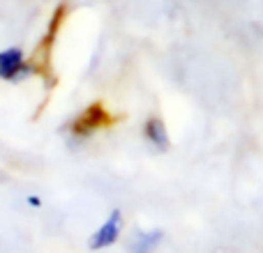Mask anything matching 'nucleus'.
I'll return each instance as SVG.
<instances>
[{
	"mask_svg": "<svg viewBox=\"0 0 263 253\" xmlns=\"http://www.w3.org/2000/svg\"><path fill=\"white\" fill-rule=\"evenodd\" d=\"M162 237H164V230H159V228L148 233H136L134 242H132V253H153L155 246L162 242Z\"/></svg>",
	"mask_w": 263,
	"mask_h": 253,
	"instance_id": "5",
	"label": "nucleus"
},
{
	"mask_svg": "<svg viewBox=\"0 0 263 253\" xmlns=\"http://www.w3.org/2000/svg\"><path fill=\"white\" fill-rule=\"evenodd\" d=\"M120 230H123V212H120V209H114V212L109 214V219L90 235V240H88L90 251H102V249L114 246L120 237Z\"/></svg>",
	"mask_w": 263,
	"mask_h": 253,
	"instance_id": "2",
	"label": "nucleus"
},
{
	"mask_svg": "<svg viewBox=\"0 0 263 253\" xmlns=\"http://www.w3.org/2000/svg\"><path fill=\"white\" fill-rule=\"evenodd\" d=\"M28 205H32V207H40V205H42V200L37 198V196H30V198H28Z\"/></svg>",
	"mask_w": 263,
	"mask_h": 253,
	"instance_id": "6",
	"label": "nucleus"
},
{
	"mask_svg": "<svg viewBox=\"0 0 263 253\" xmlns=\"http://www.w3.org/2000/svg\"><path fill=\"white\" fill-rule=\"evenodd\" d=\"M143 136L148 138V143L153 145L155 150L164 152L168 150V131H166V124L162 122L159 118H148L145 120V126H143Z\"/></svg>",
	"mask_w": 263,
	"mask_h": 253,
	"instance_id": "4",
	"label": "nucleus"
},
{
	"mask_svg": "<svg viewBox=\"0 0 263 253\" xmlns=\"http://www.w3.org/2000/svg\"><path fill=\"white\" fill-rule=\"evenodd\" d=\"M32 67L26 65L23 60V51L12 46V49L0 51V78L3 81H21V78L30 76Z\"/></svg>",
	"mask_w": 263,
	"mask_h": 253,
	"instance_id": "3",
	"label": "nucleus"
},
{
	"mask_svg": "<svg viewBox=\"0 0 263 253\" xmlns=\"http://www.w3.org/2000/svg\"><path fill=\"white\" fill-rule=\"evenodd\" d=\"M106 124H111L109 111L102 106V101H95V104H90L86 111H81L79 118L72 122V134L79 136V138H86L92 131H97L100 126H106Z\"/></svg>",
	"mask_w": 263,
	"mask_h": 253,
	"instance_id": "1",
	"label": "nucleus"
}]
</instances>
